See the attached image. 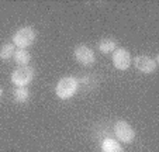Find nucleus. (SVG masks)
Instances as JSON below:
<instances>
[{
    "mask_svg": "<svg viewBox=\"0 0 159 152\" xmlns=\"http://www.w3.org/2000/svg\"><path fill=\"white\" fill-rule=\"evenodd\" d=\"M75 59L83 66H92L96 61V55L87 45H78L75 48Z\"/></svg>",
    "mask_w": 159,
    "mask_h": 152,
    "instance_id": "obj_6",
    "label": "nucleus"
},
{
    "mask_svg": "<svg viewBox=\"0 0 159 152\" xmlns=\"http://www.w3.org/2000/svg\"><path fill=\"white\" fill-rule=\"evenodd\" d=\"M102 152H124L120 142L113 138H106L102 142Z\"/></svg>",
    "mask_w": 159,
    "mask_h": 152,
    "instance_id": "obj_9",
    "label": "nucleus"
},
{
    "mask_svg": "<svg viewBox=\"0 0 159 152\" xmlns=\"http://www.w3.org/2000/svg\"><path fill=\"white\" fill-rule=\"evenodd\" d=\"M117 49V39L111 38V37H107V38L100 39L99 42V51L102 54H111Z\"/></svg>",
    "mask_w": 159,
    "mask_h": 152,
    "instance_id": "obj_8",
    "label": "nucleus"
},
{
    "mask_svg": "<svg viewBox=\"0 0 159 152\" xmlns=\"http://www.w3.org/2000/svg\"><path fill=\"white\" fill-rule=\"evenodd\" d=\"M134 65L139 72L147 75L153 73L156 71V68H158V62L155 59H152V58H149L148 55H137L134 58Z\"/></svg>",
    "mask_w": 159,
    "mask_h": 152,
    "instance_id": "obj_7",
    "label": "nucleus"
},
{
    "mask_svg": "<svg viewBox=\"0 0 159 152\" xmlns=\"http://www.w3.org/2000/svg\"><path fill=\"white\" fill-rule=\"evenodd\" d=\"M131 54L125 48H117L113 52V65L118 71H127L131 65Z\"/></svg>",
    "mask_w": 159,
    "mask_h": 152,
    "instance_id": "obj_5",
    "label": "nucleus"
},
{
    "mask_svg": "<svg viewBox=\"0 0 159 152\" xmlns=\"http://www.w3.org/2000/svg\"><path fill=\"white\" fill-rule=\"evenodd\" d=\"M14 44L13 42H6L0 47V59L2 61H9L14 57Z\"/></svg>",
    "mask_w": 159,
    "mask_h": 152,
    "instance_id": "obj_11",
    "label": "nucleus"
},
{
    "mask_svg": "<svg viewBox=\"0 0 159 152\" xmlns=\"http://www.w3.org/2000/svg\"><path fill=\"white\" fill-rule=\"evenodd\" d=\"M34 76H35V69L33 66H18L17 69L13 71L10 81L17 87H27V85L34 81Z\"/></svg>",
    "mask_w": 159,
    "mask_h": 152,
    "instance_id": "obj_3",
    "label": "nucleus"
},
{
    "mask_svg": "<svg viewBox=\"0 0 159 152\" xmlns=\"http://www.w3.org/2000/svg\"><path fill=\"white\" fill-rule=\"evenodd\" d=\"M114 134L117 137V140L124 144H131L135 140L134 128L124 120H118L114 124Z\"/></svg>",
    "mask_w": 159,
    "mask_h": 152,
    "instance_id": "obj_4",
    "label": "nucleus"
},
{
    "mask_svg": "<svg viewBox=\"0 0 159 152\" xmlns=\"http://www.w3.org/2000/svg\"><path fill=\"white\" fill-rule=\"evenodd\" d=\"M37 39V33L33 27H24L18 28L14 34H13V44L14 47H18L20 49H25V48L31 47Z\"/></svg>",
    "mask_w": 159,
    "mask_h": 152,
    "instance_id": "obj_2",
    "label": "nucleus"
},
{
    "mask_svg": "<svg viewBox=\"0 0 159 152\" xmlns=\"http://www.w3.org/2000/svg\"><path fill=\"white\" fill-rule=\"evenodd\" d=\"M79 89V81L75 76H65L59 79L55 86V94L61 100H69L76 94Z\"/></svg>",
    "mask_w": 159,
    "mask_h": 152,
    "instance_id": "obj_1",
    "label": "nucleus"
},
{
    "mask_svg": "<svg viewBox=\"0 0 159 152\" xmlns=\"http://www.w3.org/2000/svg\"><path fill=\"white\" fill-rule=\"evenodd\" d=\"M30 99V90L27 87H17L14 92V100L17 103H25Z\"/></svg>",
    "mask_w": 159,
    "mask_h": 152,
    "instance_id": "obj_12",
    "label": "nucleus"
},
{
    "mask_svg": "<svg viewBox=\"0 0 159 152\" xmlns=\"http://www.w3.org/2000/svg\"><path fill=\"white\" fill-rule=\"evenodd\" d=\"M2 96H3V89L0 87V97H2Z\"/></svg>",
    "mask_w": 159,
    "mask_h": 152,
    "instance_id": "obj_13",
    "label": "nucleus"
},
{
    "mask_svg": "<svg viewBox=\"0 0 159 152\" xmlns=\"http://www.w3.org/2000/svg\"><path fill=\"white\" fill-rule=\"evenodd\" d=\"M14 61H16V63L17 65H20V66H27L28 63H30V61H31V55H30V52L28 51H25V49H16L14 51Z\"/></svg>",
    "mask_w": 159,
    "mask_h": 152,
    "instance_id": "obj_10",
    "label": "nucleus"
}]
</instances>
